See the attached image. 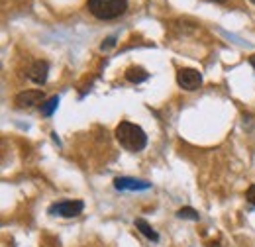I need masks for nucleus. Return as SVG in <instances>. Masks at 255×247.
Returning <instances> with one entry per match:
<instances>
[{
  "mask_svg": "<svg viewBox=\"0 0 255 247\" xmlns=\"http://www.w3.org/2000/svg\"><path fill=\"white\" fill-rule=\"evenodd\" d=\"M116 139L128 151H141L147 143L145 131L131 122H120L116 127Z\"/></svg>",
  "mask_w": 255,
  "mask_h": 247,
  "instance_id": "1",
  "label": "nucleus"
},
{
  "mask_svg": "<svg viewBox=\"0 0 255 247\" xmlns=\"http://www.w3.org/2000/svg\"><path fill=\"white\" fill-rule=\"evenodd\" d=\"M87 6L98 20H114L128 10V0H89Z\"/></svg>",
  "mask_w": 255,
  "mask_h": 247,
  "instance_id": "2",
  "label": "nucleus"
},
{
  "mask_svg": "<svg viewBox=\"0 0 255 247\" xmlns=\"http://www.w3.org/2000/svg\"><path fill=\"white\" fill-rule=\"evenodd\" d=\"M85 204L81 200H63L53 206H49V214H57L61 218H75L83 212Z\"/></svg>",
  "mask_w": 255,
  "mask_h": 247,
  "instance_id": "3",
  "label": "nucleus"
},
{
  "mask_svg": "<svg viewBox=\"0 0 255 247\" xmlns=\"http://www.w3.org/2000/svg\"><path fill=\"white\" fill-rule=\"evenodd\" d=\"M177 83L179 87H183L185 91H196L202 85V75L196 69H181L177 73Z\"/></svg>",
  "mask_w": 255,
  "mask_h": 247,
  "instance_id": "4",
  "label": "nucleus"
},
{
  "mask_svg": "<svg viewBox=\"0 0 255 247\" xmlns=\"http://www.w3.org/2000/svg\"><path fill=\"white\" fill-rule=\"evenodd\" d=\"M43 96H45L43 91H24L14 98V102L18 108H30V106H37L39 102H45Z\"/></svg>",
  "mask_w": 255,
  "mask_h": 247,
  "instance_id": "5",
  "label": "nucleus"
},
{
  "mask_svg": "<svg viewBox=\"0 0 255 247\" xmlns=\"http://www.w3.org/2000/svg\"><path fill=\"white\" fill-rule=\"evenodd\" d=\"M47 75H49V63L47 61H35L28 71L30 81H33L35 85H43L47 81Z\"/></svg>",
  "mask_w": 255,
  "mask_h": 247,
  "instance_id": "6",
  "label": "nucleus"
},
{
  "mask_svg": "<svg viewBox=\"0 0 255 247\" xmlns=\"http://www.w3.org/2000/svg\"><path fill=\"white\" fill-rule=\"evenodd\" d=\"M114 186H116L118 190H147L151 185H149L147 181H135V179L122 177V179H116V181H114Z\"/></svg>",
  "mask_w": 255,
  "mask_h": 247,
  "instance_id": "7",
  "label": "nucleus"
},
{
  "mask_svg": "<svg viewBox=\"0 0 255 247\" xmlns=\"http://www.w3.org/2000/svg\"><path fill=\"white\" fill-rule=\"evenodd\" d=\"M126 79L129 83L139 85V83H143V81L149 79V73H147L145 69H141V67H129L126 71Z\"/></svg>",
  "mask_w": 255,
  "mask_h": 247,
  "instance_id": "8",
  "label": "nucleus"
},
{
  "mask_svg": "<svg viewBox=\"0 0 255 247\" xmlns=\"http://www.w3.org/2000/svg\"><path fill=\"white\" fill-rule=\"evenodd\" d=\"M135 228H137V230H139L147 240H151V242H159L157 232H155V230H153V228H151L143 218H137V220H135Z\"/></svg>",
  "mask_w": 255,
  "mask_h": 247,
  "instance_id": "9",
  "label": "nucleus"
},
{
  "mask_svg": "<svg viewBox=\"0 0 255 247\" xmlns=\"http://www.w3.org/2000/svg\"><path fill=\"white\" fill-rule=\"evenodd\" d=\"M57 106H59V96H51L49 100H45V102H41V106H39V112H41V116H51L55 110H57Z\"/></svg>",
  "mask_w": 255,
  "mask_h": 247,
  "instance_id": "10",
  "label": "nucleus"
},
{
  "mask_svg": "<svg viewBox=\"0 0 255 247\" xmlns=\"http://www.w3.org/2000/svg\"><path fill=\"white\" fill-rule=\"evenodd\" d=\"M177 216L179 218H185V220H198V212L196 210H192V208H189V206H185V208H181L179 212H177Z\"/></svg>",
  "mask_w": 255,
  "mask_h": 247,
  "instance_id": "11",
  "label": "nucleus"
},
{
  "mask_svg": "<svg viewBox=\"0 0 255 247\" xmlns=\"http://www.w3.org/2000/svg\"><path fill=\"white\" fill-rule=\"evenodd\" d=\"M246 198H248V202H250L252 206H255V185H252L250 188H248V192H246Z\"/></svg>",
  "mask_w": 255,
  "mask_h": 247,
  "instance_id": "12",
  "label": "nucleus"
},
{
  "mask_svg": "<svg viewBox=\"0 0 255 247\" xmlns=\"http://www.w3.org/2000/svg\"><path fill=\"white\" fill-rule=\"evenodd\" d=\"M114 45V37H110V39H106L104 43H102V49H110Z\"/></svg>",
  "mask_w": 255,
  "mask_h": 247,
  "instance_id": "13",
  "label": "nucleus"
},
{
  "mask_svg": "<svg viewBox=\"0 0 255 247\" xmlns=\"http://www.w3.org/2000/svg\"><path fill=\"white\" fill-rule=\"evenodd\" d=\"M250 63H252V67H254V69H255V53H254V55H252V57H250Z\"/></svg>",
  "mask_w": 255,
  "mask_h": 247,
  "instance_id": "14",
  "label": "nucleus"
},
{
  "mask_svg": "<svg viewBox=\"0 0 255 247\" xmlns=\"http://www.w3.org/2000/svg\"><path fill=\"white\" fill-rule=\"evenodd\" d=\"M214 2H218V4H224V2H228V0H214Z\"/></svg>",
  "mask_w": 255,
  "mask_h": 247,
  "instance_id": "15",
  "label": "nucleus"
},
{
  "mask_svg": "<svg viewBox=\"0 0 255 247\" xmlns=\"http://www.w3.org/2000/svg\"><path fill=\"white\" fill-rule=\"evenodd\" d=\"M250 2H252V4H255V0H250Z\"/></svg>",
  "mask_w": 255,
  "mask_h": 247,
  "instance_id": "16",
  "label": "nucleus"
}]
</instances>
